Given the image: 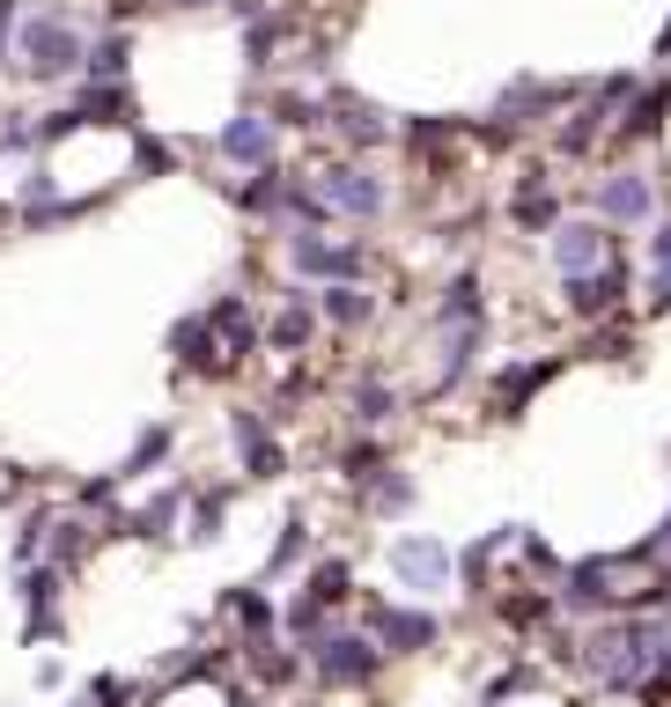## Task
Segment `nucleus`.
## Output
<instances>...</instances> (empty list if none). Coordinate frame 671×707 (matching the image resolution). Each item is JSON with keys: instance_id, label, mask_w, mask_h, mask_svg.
<instances>
[{"instance_id": "obj_5", "label": "nucleus", "mask_w": 671, "mask_h": 707, "mask_svg": "<svg viewBox=\"0 0 671 707\" xmlns=\"http://www.w3.org/2000/svg\"><path fill=\"white\" fill-rule=\"evenodd\" d=\"M332 199H340V207H362V214H376V207H384V192H376L370 177H354V170L332 177Z\"/></svg>"}, {"instance_id": "obj_2", "label": "nucleus", "mask_w": 671, "mask_h": 707, "mask_svg": "<svg viewBox=\"0 0 671 707\" xmlns=\"http://www.w3.org/2000/svg\"><path fill=\"white\" fill-rule=\"evenodd\" d=\"M597 251H605V236H597V229H561V236H553V258H561L569 273H583Z\"/></svg>"}, {"instance_id": "obj_4", "label": "nucleus", "mask_w": 671, "mask_h": 707, "mask_svg": "<svg viewBox=\"0 0 671 707\" xmlns=\"http://www.w3.org/2000/svg\"><path fill=\"white\" fill-rule=\"evenodd\" d=\"M222 147H229V155H244V163H258L274 141H266V125H258V119H237V125L222 133Z\"/></svg>"}, {"instance_id": "obj_3", "label": "nucleus", "mask_w": 671, "mask_h": 707, "mask_svg": "<svg viewBox=\"0 0 671 707\" xmlns=\"http://www.w3.org/2000/svg\"><path fill=\"white\" fill-rule=\"evenodd\" d=\"M642 207H649V185H642V177H613V185H605V214H642Z\"/></svg>"}, {"instance_id": "obj_1", "label": "nucleus", "mask_w": 671, "mask_h": 707, "mask_svg": "<svg viewBox=\"0 0 671 707\" xmlns=\"http://www.w3.org/2000/svg\"><path fill=\"white\" fill-rule=\"evenodd\" d=\"M23 45H30V67H37V74L75 67V37H67L59 23H30V30H23Z\"/></svg>"}]
</instances>
